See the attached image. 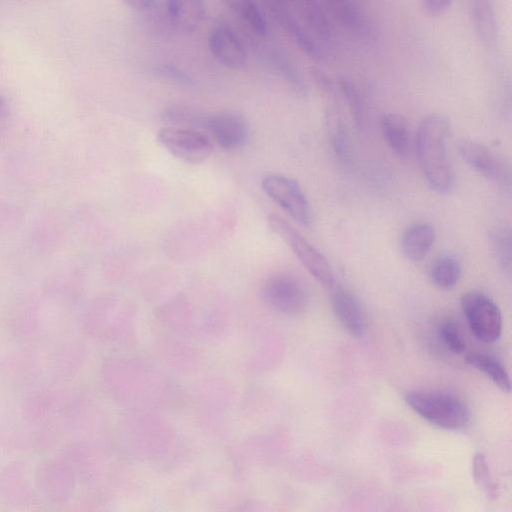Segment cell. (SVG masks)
<instances>
[{"label": "cell", "mask_w": 512, "mask_h": 512, "mask_svg": "<svg viewBox=\"0 0 512 512\" xmlns=\"http://www.w3.org/2000/svg\"><path fill=\"white\" fill-rule=\"evenodd\" d=\"M327 118L328 133L333 149L342 161H348L350 159V144L345 126L335 111H330Z\"/></svg>", "instance_id": "23"}, {"label": "cell", "mask_w": 512, "mask_h": 512, "mask_svg": "<svg viewBox=\"0 0 512 512\" xmlns=\"http://www.w3.org/2000/svg\"><path fill=\"white\" fill-rule=\"evenodd\" d=\"M406 403L429 423L446 430H459L470 420L466 404L457 396L437 392H412Z\"/></svg>", "instance_id": "2"}, {"label": "cell", "mask_w": 512, "mask_h": 512, "mask_svg": "<svg viewBox=\"0 0 512 512\" xmlns=\"http://www.w3.org/2000/svg\"><path fill=\"white\" fill-rule=\"evenodd\" d=\"M435 241L433 227L424 222L408 226L401 236V250L404 256L413 262L424 259Z\"/></svg>", "instance_id": "13"}, {"label": "cell", "mask_w": 512, "mask_h": 512, "mask_svg": "<svg viewBox=\"0 0 512 512\" xmlns=\"http://www.w3.org/2000/svg\"><path fill=\"white\" fill-rule=\"evenodd\" d=\"M461 266L458 260L451 255L438 257L429 270L430 281L440 289H451L459 281Z\"/></svg>", "instance_id": "21"}, {"label": "cell", "mask_w": 512, "mask_h": 512, "mask_svg": "<svg viewBox=\"0 0 512 512\" xmlns=\"http://www.w3.org/2000/svg\"><path fill=\"white\" fill-rule=\"evenodd\" d=\"M265 56L273 72L287 85L299 94H306L307 85L302 74L283 50L273 47Z\"/></svg>", "instance_id": "15"}, {"label": "cell", "mask_w": 512, "mask_h": 512, "mask_svg": "<svg viewBox=\"0 0 512 512\" xmlns=\"http://www.w3.org/2000/svg\"><path fill=\"white\" fill-rule=\"evenodd\" d=\"M222 2L241 18L255 34H267V22L256 0H222Z\"/></svg>", "instance_id": "22"}, {"label": "cell", "mask_w": 512, "mask_h": 512, "mask_svg": "<svg viewBox=\"0 0 512 512\" xmlns=\"http://www.w3.org/2000/svg\"><path fill=\"white\" fill-rule=\"evenodd\" d=\"M439 335L444 345L452 353L462 354L466 349L465 338L458 324L452 319H445L439 326Z\"/></svg>", "instance_id": "27"}, {"label": "cell", "mask_w": 512, "mask_h": 512, "mask_svg": "<svg viewBox=\"0 0 512 512\" xmlns=\"http://www.w3.org/2000/svg\"><path fill=\"white\" fill-rule=\"evenodd\" d=\"M430 15H439L447 10L453 0H421Z\"/></svg>", "instance_id": "30"}, {"label": "cell", "mask_w": 512, "mask_h": 512, "mask_svg": "<svg viewBox=\"0 0 512 512\" xmlns=\"http://www.w3.org/2000/svg\"><path fill=\"white\" fill-rule=\"evenodd\" d=\"M466 363L484 373L504 392H510L511 382L505 367L494 357L484 353H470L465 357Z\"/></svg>", "instance_id": "19"}, {"label": "cell", "mask_w": 512, "mask_h": 512, "mask_svg": "<svg viewBox=\"0 0 512 512\" xmlns=\"http://www.w3.org/2000/svg\"><path fill=\"white\" fill-rule=\"evenodd\" d=\"M463 314L474 336L484 343L496 342L502 332V314L498 305L480 291H468L460 300Z\"/></svg>", "instance_id": "4"}, {"label": "cell", "mask_w": 512, "mask_h": 512, "mask_svg": "<svg viewBox=\"0 0 512 512\" xmlns=\"http://www.w3.org/2000/svg\"><path fill=\"white\" fill-rule=\"evenodd\" d=\"M3 108H4V103H3V100L0 98V114L3 110Z\"/></svg>", "instance_id": "32"}, {"label": "cell", "mask_w": 512, "mask_h": 512, "mask_svg": "<svg viewBox=\"0 0 512 512\" xmlns=\"http://www.w3.org/2000/svg\"><path fill=\"white\" fill-rule=\"evenodd\" d=\"M208 48L213 57L226 68L240 70L247 64L248 54L242 40L224 24H217L210 30Z\"/></svg>", "instance_id": "10"}, {"label": "cell", "mask_w": 512, "mask_h": 512, "mask_svg": "<svg viewBox=\"0 0 512 512\" xmlns=\"http://www.w3.org/2000/svg\"><path fill=\"white\" fill-rule=\"evenodd\" d=\"M380 129L389 147L399 156L409 147V132L406 120L399 114L387 112L381 115Z\"/></svg>", "instance_id": "16"}, {"label": "cell", "mask_w": 512, "mask_h": 512, "mask_svg": "<svg viewBox=\"0 0 512 512\" xmlns=\"http://www.w3.org/2000/svg\"><path fill=\"white\" fill-rule=\"evenodd\" d=\"M491 245L495 256L503 267L510 271L511 268V233L506 227L494 229L490 235Z\"/></svg>", "instance_id": "25"}, {"label": "cell", "mask_w": 512, "mask_h": 512, "mask_svg": "<svg viewBox=\"0 0 512 512\" xmlns=\"http://www.w3.org/2000/svg\"><path fill=\"white\" fill-rule=\"evenodd\" d=\"M167 14L176 29L194 32L205 18L204 0H167Z\"/></svg>", "instance_id": "12"}, {"label": "cell", "mask_w": 512, "mask_h": 512, "mask_svg": "<svg viewBox=\"0 0 512 512\" xmlns=\"http://www.w3.org/2000/svg\"><path fill=\"white\" fill-rule=\"evenodd\" d=\"M341 25L358 36L369 35V24L355 0H324Z\"/></svg>", "instance_id": "14"}, {"label": "cell", "mask_w": 512, "mask_h": 512, "mask_svg": "<svg viewBox=\"0 0 512 512\" xmlns=\"http://www.w3.org/2000/svg\"><path fill=\"white\" fill-rule=\"evenodd\" d=\"M472 16L479 39L487 47L497 41V24L491 0H472Z\"/></svg>", "instance_id": "17"}, {"label": "cell", "mask_w": 512, "mask_h": 512, "mask_svg": "<svg viewBox=\"0 0 512 512\" xmlns=\"http://www.w3.org/2000/svg\"><path fill=\"white\" fill-rule=\"evenodd\" d=\"M262 296L273 310L288 316L303 313L309 302L308 292L302 282L289 274H276L264 284Z\"/></svg>", "instance_id": "5"}, {"label": "cell", "mask_w": 512, "mask_h": 512, "mask_svg": "<svg viewBox=\"0 0 512 512\" xmlns=\"http://www.w3.org/2000/svg\"><path fill=\"white\" fill-rule=\"evenodd\" d=\"M270 11L274 19L289 34L300 23L290 9L287 0H260Z\"/></svg>", "instance_id": "26"}, {"label": "cell", "mask_w": 512, "mask_h": 512, "mask_svg": "<svg viewBox=\"0 0 512 512\" xmlns=\"http://www.w3.org/2000/svg\"><path fill=\"white\" fill-rule=\"evenodd\" d=\"M203 132L225 150L242 147L249 136L246 120L240 114L227 110L207 113Z\"/></svg>", "instance_id": "8"}, {"label": "cell", "mask_w": 512, "mask_h": 512, "mask_svg": "<svg viewBox=\"0 0 512 512\" xmlns=\"http://www.w3.org/2000/svg\"><path fill=\"white\" fill-rule=\"evenodd\" d=\"M458 147L463 160L476 172L499 185L510 183L509 170L489 148L473 140H462Z\"/></svg>", "instance_id": "11"}, {"label": "cell", "mask_w": 512, "mask_h": 512, "mask_svg": "<svg viewBox=\"0 0 512 512\" xmlns=\"http://www.w3.org/2000/svg\"><path fill=\"white\" fill-rule=\"evenodd\" d=\"M450 123L442 113H430L420 122L416 136L419 165L434 191L446 194L454 184V173L448 158L446 139Z\"/></svg>", "instance_id": "1"}, {"label": "cell", "mask_w": 512, "mask_h": 512, "mask_svg": "<svg viewBox=\"0 0 512 512\" xmlns=\"http://www.w3.org/2000/svg\"><path fill=\"white\" fill-rule=\"evenodd\" d=\"M157 139L170 154L191 164L202 163L212 152L211 139L194 129L166 126L159 130Z\"/></svg>", "instance_id": "6"}, {"label": "cell", "mask_w": 512, "mask_h": 512, "mask_svg": "<svg viewBox=\"0 0 512 512\" xmlns=\"http://www.w3.org/2000/svg\"><path fill=\"white\" fill-rule=\"evenodd\" d=\"M267 221L271 229L286 241L301 264L318 282L327 288L336 282L327 259L298 230L273 213L268 215Z\"/></svg>", "instance_id": "3"}, {"label": "cell", "mask_w": 512, "mask_h": 512, "mask_svg": "<svg viewBox=\"0 0 512 512\" xmlns=\"http://www.w3.org/2000/svg\"><path fill=\"white\" fill-rule=\"evenodd\" d=\"M339 85L340 90L346 99V102L350 108L351 114L353 115L355 122L357 124L361 123L363 110L361 99L356 87L346 79L340 80Z\"/></svg>", "instance_id": "29"}, {"label": "cell", "mask_w": 512, "mask_h": 512, "mask_svg": "<svg viewBox=\"0 0 512 512\" xmlns=\"http://www.w3.org/2000/svg\"><path fill=\"white\" fill-rule=\"evenodd\" d=\"M287 1H288V2H289V4H290V0H287Z\"/></svg>", "instance_id": "33"}, {"label": "cell", "mask_w": 512, "mask_h": 512, "mask_svg": "<svg viewBox=\"0 0 512 512\" xmlns=\"http://www.w3.org/2000/svg\"><path fill=\"white\" fill-rule=\"evenodd\" d=\"M152 72L156 76L178 85L186 87L195 85L194 78L189 73L172 63H159L152 68Z\"/></svg>", "instance_id": "28"}, {"label": "cell", "mask_w": 512, "mask_h": 512, "mask_svg": "<svg viewBox=\"0 0 512 512\" xmlns=\"http://www.w3.org/2000/svg\"><path fill=\"white\" fill-rule=\"evenodd\" d=\"M308 28L321 40L328 41L331 37L330 22L317 0H290Z\"/></svg>", "instance_id": "18"}, {"label": "cell", "mask_w": 512, "mask_h": 512, "mask_svg": "<svg viewBox=\"0 0 512 512\" xmlns=\"http://www.w3.org/2000/svg\"><path fill=\"white\" fill-rule=\"evenodd\" d=\"M328 289L333 312L341 326L351 337H362L367 330V317L358 298L337 282Z\"/></svg>", "instance_id": "9"}, {"label": "cell", "mask_w": 512, "mask_h": 512, "mask_svg": "<svg viewBox=\"0 0 512 512\" xmlns=\"http://www.w3.org/2000/svg\"><path fill=\"white\" fill-rule=\"evenodd\" d=\"M128 7L136 11H146L155 5L156 0H122Z\"/></svg>", "instance_id": "31"}, {"label": "cell", "mask_w": 512, "mask_h": 512, "mask_svg": "<svg viewBox=\"0 0 512 512\" xmlns=\"http://www.w3.org/2000/svg\"><path fill=\"white\" fill-rule=\"evenodd\" d=\"M206 112L182 105L164 108L160 118L168 126L194 129L203 132ZM204 133V132H203Z\"/></svg>", "instance_id": "20"}, {"label": "cell", "mask_w": 512, "mask_h": 512, "mask_svg": "<svg viewBox=\"0 0 512 512\" xmlns=\"http://www.w3.org/2000/svg\"><path fill=\"white\" fill-rule=\"evenodd\" d=\"M473 477L488 498L496 499L499 496V486L492 478L486 458L481 452L473 458Z\"/></svg>", "instance_id": "24"}, {"label": "cell", "mask_w": 512, "mask_h": 512, "mask_svg": "<svg viewBox=\"0 0 512 512\" xmlns=\"http://www.w3.org/2000/svg\"><path fill=\"white\" fill-rule=\"evenodd\" d=\"M262 189L295 221L305 227L312 222L309 202L297 181L280 174L263 177Z\"/></svg>", "instance_id": "7"}]
</instances>
